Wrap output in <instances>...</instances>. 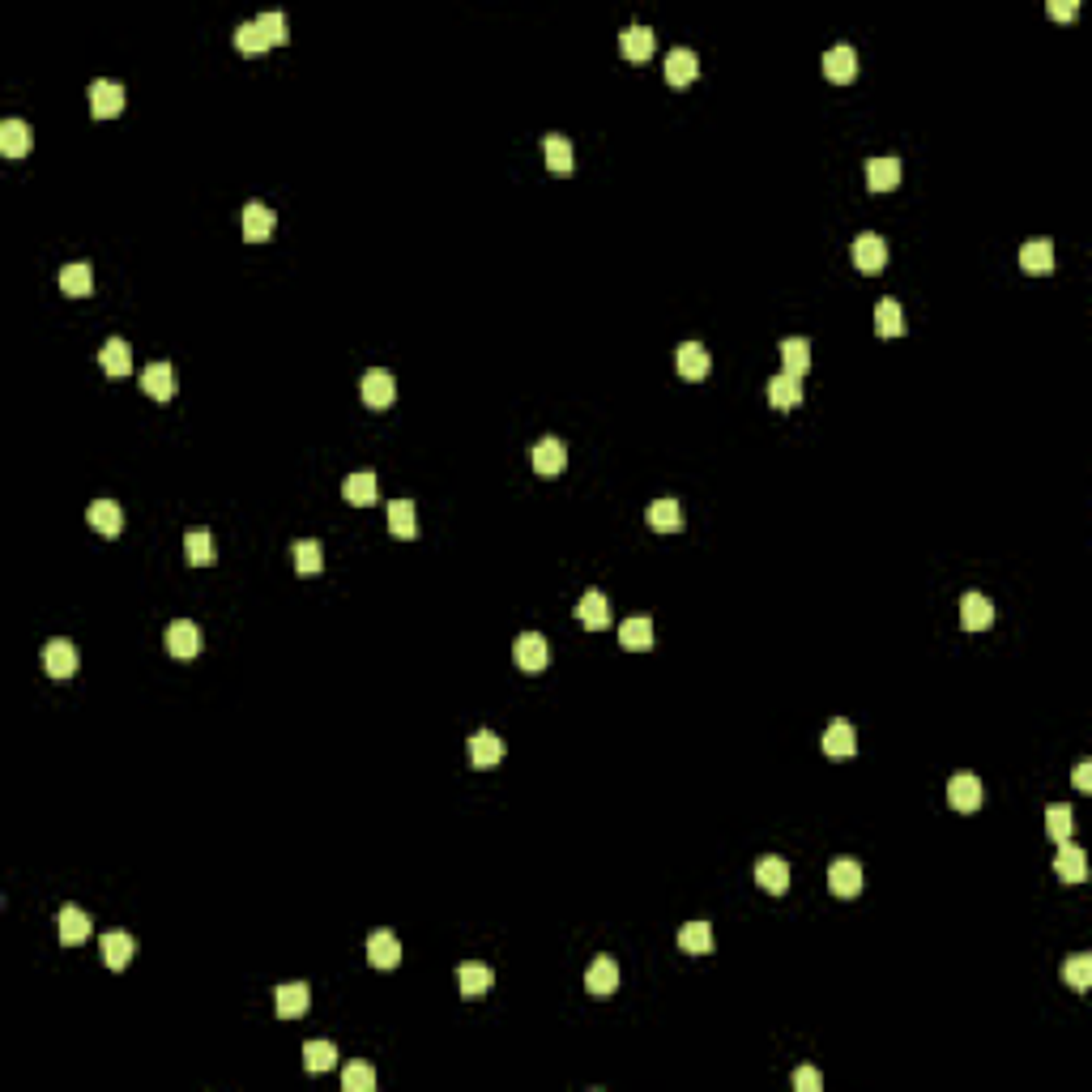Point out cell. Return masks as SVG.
Here are the masks:
<instances>
[{
	"mask_svg": "<svg viewBox=\"0 0 1092 1092\" xmlns=\"http://www.w3.org/2000/svg\"><path fill=\"white\" fill-rule=\"evenodd\" d=\"M303 1067H308L312 1075H325V1071L337 1067V1049H333V1041H308V1046H303Z\"/></svg>",
	"mask_w": 1092,
	"mask_h": 1092,
	"instance_id": "obj_43",
	"label": "cell"
},
{
	"mask_svg": "<svg viewBox=\"0 0 1092 1092\" xmlns=\"http://www.w3.org/2000/svg\"><path fill=\"white\" fill-rule=\"evenodd\" d=\"M619 47H623L628 60H649L653 47H657V34H653L649 26H628V31L619 34Z\"/></svg>",
	"mask_w": 1092,
	"mask_h": 1092,
	"instance_id": "obj_30",
	"label": "cell"
},
{
	"mask_svg": "<svg viewBox=\"0 0 1092 1092\" xmlns=\"http://www.w3.org/2000/svg\"><path fill=\"white\" fill-rule=\"evenodd\" d=\"M755 883H760L768 896H785L790 892V866L781 858H760L755 862Z\"/></svg>",
	"mask_w": 1092,
	"mask_h": 1092,
	"instance_id": "obj_22",
	"label": "cell"
},
{
	"mask_svg": "<svg viewBox=\"0 0 1092 1092\" xmlns=\"http://www.w3.org/2000/svg\"><path fill=\"white\" fill-rule=\"evenodd\" d=\"M274 1007H277V1015L282 1020H295V1015H303L312 1007V990H308V982H287V986H277L274 990Z\"/></svg>",
	"mask_w": 1092,
	"mask_h": 1092,
	"instance_id": "obj_14",
	"label": "cell"
},
{
	"mask_svg": "<svg viewBox=\"0 0 1092 1092\" xmlns=\"http://www.w3.org/2000/svg\"><path fill=\"white\" fill-rule=\"evenodd\" d=\"M828 888H832V896H840V901H853V896L862 892V866L850 858L832 862V871H828Z\"/></svg>",
	"mask_w": 1092,
	"mask_h": 1092,
	"instance_id": "obj_13",
	"label": "cell"
},
{
	"mask_svg": "<svg viewBox=\"0 0 1092 1092\" xmlns=\"http://www.w3.org/2000/svg\"><path fill=\"white\" fill-rule=\"evenodd\" d=\"M781 372H790V375H803L806 367H811V342L806 337H785L781 342Z\"/></svg>",
	"mask_w": 1092,
	"mask_h": 1092,
	"instance_id": "obj_41",
	"label": "cell"
},
{
	"mask_svg": "<svg viewBox=\"0 0 1092 1092\" xmlns=\"http://www.w3.org/2000/svg\"><path fill=\"white\" fill-rule=\"evenodd\" d=\"M576 619L585 623L589 632H602V628H610V607H607V597L597 594H585L581 602H576Z\"/></svg>",
	"mask_w": 1092,
	"mask_h": 1092,
	"instance_id": "obj_32",
	"label": "cell"
},
{
	"mask_svg": "<svg viewBox=\"0 0 1092 1092\" xmlns=\"http://www.w3.org/2000/svg\"><path fill=\"white\" fill-rule=\"evenodd\" d=\"M649 525L662 534H674L683 530V508H679V499H653L649 504Z\"/></svg>",
	"mask_w": 1092,
	"mask_h": 1092,
	"instance_id": "obj_39",
	"label": "cell"
},
{
	"mask_svg": "<svg viewBox=\"0 0 1092 1092\" xmlns=\"http://www.w3.org/2000/svg\"><path fill=\"white\" fill-rule=\"evenodd\" d=\"M137 956V939L133 935H124V930H107L103 935V964L107 969H129V960Z\"/></svg>",
	"mask_w": 1092,
	"mask_h": 1092,
	"instance_id": "obj_16",
	"label": "cell"
},
{
	"mask_svg": "<svg viewBox=\"0 0 1092 1092\" xmlns=\"http://www.w3.org/2000/svg\"><path fill=\"white\" fill-rule=\"evenodd\" d=\"M1075 790H1092V764H1075Z\"/></svg>",
	"mask_w": 1092,
	"mask_h": 1092,
	"instance_id": "obj_53",
	"label": "cell"
},
{
	"mask_svg": "<svg viewBox=\"0 0 1092 1092\" xmlns=\"http://www.w3.org/2000/svg\"><path fill=\"white\" fill-rule=\"evenodd\" d=\"M824 73H828L832 81H853V78H858V52H853L850 43L828 47V55H824Z\"/></svg>",
	"mask_w": 1092,
	"mask_h": 1092,
	"instance_id": "obj_23",
	"label": "cell"
},
{
	"mask_svg": "<svg viewBox=\"0 0 1092 1092\" xmlns=\"http://www.w3.org/2000/svg\"><path fill=\"white\" fill-rule=\"evenodd\" d=\"M78 662H81V657H78V644H73V640H47L43 666H47V674H52V679H60V683H65V679H73V674H78Z\"/></svg>",
	"mask_w": 1092,
	"mask_h": 1092,
	"instance_id": "obj_4",
	"label": "cell"
},
{
	"mask_svg": "<svg viewBox=\"0 0 1092 1092\" xmlns=\"http://www.w3.org/2000/svg\"><path fill=\"white\" fill-rule=\"evenodd\" d=\"M388 530L398 538H419V512H414L410 499H393L388 504Z\"/></svg>",
	"mask_w": 1092,
	"mask_h": 1092,
	"instance_id": "obj_36",
	"label": "cell"
},
{
	"mask_svg": "<svg viewBox=\"0 0 1092 1092\" xmlns=\"http://www.w3.org/2000/svg\"><path fill=\"white\" fill-rule=\"evenodd\" d=\"M1054 871H1059L1062 883H1084V875H1088V858H1084L1080 845L1062 840L1059 853H1054Z\"/></svg>",
	"mask_w": 1092,
	"mask_h": 1092,
	"instance_id": "obj_18",
	"label": "cell"
},
{
	"mask_svg": "<svg viewBox=\"0 0 1092 1092\" xmlns=\"http://www.w3.org/2000/svg\"><path fill=\"white\" fill-rule=\"evenodd\" d=\"M695 73H700V60H695V52H687V47H674V52L666 55V81H670V86H687V81H695Z\"/></svg>",
	"mask_w": 1092,
	"mask_h": 1092,
	"instance_id": "obj_31",
	"label": "cell"
},
{
	"mask_svg": "<svg viewBox=\"0 0 1092 1092\" xmlns=\"http://www.w3.org/2000/svg\"><path fill=\"white\" fill-rule=\"evenodd\" d=\"M517 666L521 670H546L551 666V644H546V636H538V632H525V636L517 640Z\"/></svg>",
	"mask_w": 1092,
	"mask_h": 1092,
	"instance_id": "obj_8",
	"label": "cell"
},
{
	"mask_svg": "<svg viewBox=\"0 0 1092 1092\" xmlns=\"http://www.w3.org/2000/svg\"><path fill=\"white\" fill-rule=\"evenodd\" d=\"M619 644H623V649H632V653L653 649V623H649V615L623 619V623H619Z\"/></svg>",
	"mask_w": 1092,
	"mask_h": 1092,
	"instance_id": "obj_28",
	"label": "cell"
},
{
	"mask_svg": "<svg viewBox=\"0 0 1092 1092\" xmlns=\"http://www.w3.org/2000/svg\"><path fill=\"white\" fill-rule=\"evenodd\" d=\"M960 623L969 632H986L994 623V607L986 594H964V602H960Z\"/></svg>",
	"mask_w": 1092,
	"mask_h": 1092,
	"instance_id": "obj_24",
	"label": "cell"
},
{
	"mask_svg": "<svg viewBox=\"0 0 1092 1092\" xmlns=\"http://www.w3.org/2000/svg\"><path fill=\"white\" fill-rule=\"evenodd\" d=\"M342 1088L346 1092H375V1071L367 1062H350L342 1071Z\"/></svg>",
	"mask_w": 1092,
	"mask_h": 1092,
	"instance_id": "obj_48",
	"label": "cell"
},
{
	"mask_svg": "<svg viewBox=\"0 0 1092 1092\" xmlns=\"http://www.w3.org/2000/svg\"><path fill=\"white\" fill-rule=\"evenodd\" d=\"M798 401H803V375L781 372L768 380V406L773 410H794Z\"/></svg>",
	"mask_w": 1092,
	"mask_h": 1092,
	"instance_id": "obj_19",
	"label": "cell"
},
{
	"mask_svg": "<svg viewBox=\"0 0 1092 1092\" xmlns=\"http://www.w3.org/2000/svg\"><path fill=\"white\" fill-rule=\"evenodd\" d=\"M1062 973H1067L1071 990H1080V994H1084V990L1092 986V956H1088V951H1075V956L1067 960V969H1062Z\"/></svg>",
	"mask_w": 1092,
	"mask_h": 1092,
	"instance_id": "obj_47",
	"label": "cell"
},
{
	"mask_svg": "<svg viewBox=\"0 0 1092 1092\" xmlns=\"http://www.w3.org/2000/svg\"><path fill=\"white\" fill-rule=\"evenodd\" d=\"M359 393H363L367 410H388V406H393V398H398L393 372H385V367H372V372H363V385H359Z\"/></svg>",
	"mask_w": 1092,
	"mask_h": 1092,
	"instance_id": "obj_2",
	"label": "cell"
},
{
	"mask_svg": "<svg viewBox=\"0 0 1092 1092\" xmlns=\"http://www.w3.org/2000/svg\"><path fill=\"white\" fill-rule=\"evenodd\" d=\"M568 465V448H563L555 436H546V440L534 444V470H538L542 478H555Z\"/></svg>",
	"mask_w": 1092,
	"mask_h": 1092,
	"instance_id": "obj_20",
	"label": "cell"
},
{
	"mask_svg": "<svg viewBox=\"0 0 1092 1092\" xmlns=\"http://www.w3.org/2000/svg\"><path fill=\"white\" fill-rule=\"evenodd\" d=\"M55 922H60V943H65V948H78V943L90 939V917L81 914L78 905H65L55 914Z\"/></svg>",
	"mask_w": 1092,
	"mask_h": 1092,
	"instance_id": "obj_25",
	"label": "cell"
},
{
	"mask_svg": "<svg viewBox=\"0 0 1092 1092\" xmlns=\"http://www.w3.org/2000/svg\"><path fill=\"white\" fill-rule=\"evenodd\" d=\"M674 367H679V375H683L687 385H700L708 375V367H713V359H708V350L700 342H683L679 354H674Z\"/></svg>",
	"mask_w": 1092,
	"mask_h": 1092,
	"instance_id": "obj_6",
	"label": "cell"
},
{
	"mask_svg": "<svg viewBox=\"0 0 1092 1092\" xmlns=\"http://www.w3.org/2000/svg\"><path fill=\"white\" fill-rule=\"evenodd\" d=\"M1071 828H1075V819H1071V806L1067 803H1049L1046 806V832L1054 845H1062V840H1071Z\"/></svg>",
	"mask_w": 1092,
	"mask_h": 1092,
	"instance_id": "obj_44",
	"label": "cell"
},
{
	"mask_svg": "<svg viewBox=\"0 0 1092 1092\" xmlns=\"http://www.w3.org/2000/svg\"><path fill=\"white\" fill-rule=\"evenodd\" d=\"M141 385L154 401H171L176 398V388H179V375H176V367L171 363H150L141 372Z\"/></svg>",
	"mask_w": 1092,
	"mask_h": 1092,
	"instance_id": "obj_15",
	"label": "cell"
},
{
	"mask_svg": "<svg viewBox=\"0 0 1092 1092\" xmlns=\"http://www.w3.org/2000/svg\"><path fill=\"white\" fill-rule=\"evenodd\" d=\"M86 517H90V525H94L103 538H116V534L124 530V512H120V504H116V499H94V504L86 508Z\"/></svg>",
	"mask_w": 1092,
	"mask_h": 1092,
	"instance_id": "obj_21",
	"label": "cell"
},
{
	"mask_svg": "<svg viewBox=\"0 0 1092 1092\" xmlns=\"http://www.w3.org/2000/svg\"><path fill=\"white\" fill-rule=\"evenodd\" d=\"M794 1088H798V1092H819V1088H824V1075H819L816 1067H798Z\"/></svg>",
	"mask_w": 1092,
	"mask_h": 1092,
	"instance_id": "obj_51",
	"label": "cell"
},
{
	"mask_svg": "<svg viewBox=\"0 0 1092 1092\" xmlns=\"http://www.w3.org/2000/svg\"><path fill=\"white\" fill-rule=\"evenodd\" d=\"M542 158H546V166H551L555 176H572V141L559 133H546L542 137Z\"/></svg>",
	"mask_w": 1092,
	"mask_h": 1092,
	"instance_id": "obj_26",
	"label": "cell"
},
{
	"mask_svg": "<svg viewBox=\"0 0 1092 1092\" xmlns=\"http://www.w3.org/2000/svg\"><path fill=\"white\" fill-rule=\"evenodd\" d=\"M90 111L99 116V120H111V116H120L124 111V86L120 81H94L90 86Z\"/></svg>",
	"mask_w": 1092,
	"mask_h": 1092,
	"instance_id": "obj_11",
	"label": "cell"
},
{
	"mask_svg": "<svg viewBox=\"0 0 1092 1092\" xmlns=\"http://www.w3.org/2000/svg\"><path fill=\"white\" fill-rule=\"evenodd\" d=\"M465 751H470V764H474V768H496V764L504 760V739L491 734V730H478V734H470Z\"/></svg>",
	"mask_w": 1092,
	"mask_h": 1092,
	"instance_id": "obj_9",
	"label": "cell"
},
{
	"mask_svg": "<svg viewBox=\"0 0 1092 1092\" xmlns=\"http://www.w3.org/2000/svg\"><path fill=\"white\" fill-rule=\"evenodd\" d=\"M875 333H879V337H901V333H905V316H901V303H896V299H879V303H875Z\"/></svg>",
	"mask_w": 1092,
	"mask_h": 1092,
	"instance_id": "obj_38",
	"label": "cell"
},
{
	"mask_svg": "<svg viewBox=\"0 0 1092 1092\" xmlns=\"http://www.w3.org/2000/svg\"><path fill=\"white\" fill-rule=\"evenodd\" d=\"M60 290H65V295H73V299H81V295H90V290H94V274H90L86 261H73V265L60 269Z\"/></svg>",
	"mask_w": 1092,
	"mask_h": 1092,
	"instance_id": "obj_40",
	"label": "cell"
},
{
	"mask_svg": "<svg viewBox=\"0 0 1092 1092\" xmlns=\"http://www.w3.org/2000/svg\"><path fill=\"white\" fill-rule=\"evenodd\" d=\"M184 555H188V563H197V568L214 563V559H218V551H214V534L210 530H188Z\"/></svg>",
	"mask_w": 1092,
	"mask_h": 1092,
	"instance_id": "obj_42",
	"label": "cell"
},
{
	"mask_svg": "<svg viewBox=\"0 0 1092 1092\" xmlns=\"http://www.w3.org/2000/svg\"><path fill=\"white\" fill-rule=\"evenodd\" d=\"M163 644H166V653H171V657H179V662L197 657V653H201V632H197V623H188V619H176V623H166Z\"/></svg>",
	"mask_w": 1092,
	"mask_h": 1092,
	"instance_id": "obj_1",
	"label": "cell"
},
{
	"mask_svg": "<svg viewBox=\"0 0 1092 1092\" xmlns=\"http://www.w3.org/2000/svg\"><path fill=\"white\" fill-rule=\"evenodd\" d=\"M866 184H871V192L896 188L901 184V158H871L866 163Z\"/></svg>",
	"mask_w": 1092,
	"mask_h": 1092,
	"instance_id": "obj_35",
	"label": "cell"
},
{
	"mask_svg": "<svg viewBox=\"0 0 1092 1092\" xmlns=\"http://www.w3.org/2000/svg\"><path fill=\"white\" fill-rule=\"evenodd\" d=\"M99 367H103V375H111V380L133 375V350H129V342H124V337H107L103 350H99Z\"/></svg>",
	"mask_w": 1092,
	"mask_h": 1092,
	"instance_id": "obj_7",
	"label": "cell"
},
{
	"mask_svg": "<svg viewBox=\"0 0 1092 1092\" xmlns=\"http://www.w3.org/2000/svg\"><path fill=\"white\" fill-rule=\"evenodd\" d=\"M853 265H858L862 274H879V269L888 265V239L875 231H862L858 239H853Z\"/></svg>",
	"mask_w": 1092,
	"mask_h": 1092,
	"instance_id": "obj_3",
	"label": "cell"
},
{
	"mask_svg": "<svg viewBox=\"0 0 1092 1092\" xmlns=\"http://www.w3.org/2000/svg\"><path fill=\"white\" fill-rule=\"evenodd\" d=\"M235 47H239L243 55H261L269 47V39L261 34V26H256V22H243L239 31H235Z\"/></svg>",
	"mask_w": 1092,
	"mask_h": 1092,
	"instance_id": "obj_49",
	"label": "cell"
},
{
	"mask_svg": "<svg viewBox=\"0 0 1092 1092\" xmlns=\"http://www.w3.org/2000/svg\"><path fill=\"white\" fill-rule=\"evenodd\" d=\"M256 26H261V34H265V39H269V47H282V43H287V39H290V34H287V18H282V13H277V9L261 13V18H256Z\"/></svg>",
	"mask_w": 1092,
	"mask_h": 1092,
	"instance_id": "obj_50",
	"label": "cell"
},
{
	"mask_svg": "<svg viewBox=\"0 0 1092 1092\" xmlns=\"http://www.w3.org/2000/svg\"><path fill=\"white\" fill-rule=\"evenodd\" d=\"M342 496H346V504H354V508H367V504H375V496H380V483H375V474H367V470H359V474H350V478H346Z\"/></svg>",
	"mask_w": 1092,
	"mask_h": 1092,
	"instance_id": "obj_33",
	"label": "cell"
},
{
	"mask_svg": "<svg viewBox=\"0 0 1092 1092\" xmlns=\"http://www.w3.org/2000/svg\"><path fill=\"white\" fill-rule=\"evenodd\" d=\"M585 990L594 994V999H610V994L619 990V964H615V956H597L594 964H589Z\"/></svg>",
	"mask_w": 1092,
	"mask_h": 1092,
	"instance_id": "obj_10",
	"label": "cell"
},
{
	"mask_svg": "<svg viewBox=\"0 0 1092 1092\" xmlns=\"http://www.w3.org/2000/svg\"><path fill=\"white\" fill-rule=\"evenodd\" d=\"M948 803L956 806V811H977V806H982V781L973 773H956L948 781Z\"/></svg>",
	"mask_w": 1092,
	"mask_h": 1092,
	"instance_id": "obj_17",
	"label": "cell"
},
{
	"mask_svg": "<svg viewBox=\"0 0 1092 1092\" xmlns=\"http://www.w3.org/2000/svg\"><path fill=\"white\" fill-rule=\"evenodd\" d=\"M824 751L832 760H850L853 751H858V734H853L850 721H832V726L824 730Z\"/></svg>",
	"mask_w": 1092,
	"mask_h": 1092,
	"instance_id": "obj_27",
	"label": "cell"
},
{
	"mask_svg": "<svg viewBox=\"0 0 1092 1092\" xmlns=\"http://www.w3.org/2000/svg\"><path fill=\"white\" fill-rule=\"evenodd\" d=\"M679 948L692 951V956H705L708 948H713V926L708 922H687L683 930H679Z\"/></svg>",
	"mask_w": 1092,
	"mask_h": 1092,
	"instance_id": "obj_45",
	"label": "cell"
},
{
	"mask_svg": "<svg viewBox=\"0 0 1092 1092\" xmlns=\"http://www.w3.org/2000/svg\"><path fill=\"white\" fill-rule=\"evenodd\" d=\"M1020 269H1025V274H1049V269H1054V243L1028 239L1025 248H1020Z\"/></svg>",
	"mask_w": 1092,
	"mask_h": 1092,
	"instance_id": "obj_29",
	"label": "cell"
},
{
	"mask_svg": "<svg viewBox=\"0 0 1092 1092\" xmlns=\"http://www.w3.org/2000/svg\"><path fill=\"white\" fill-rule=\"evenodd\" d=\"M0 154H9V158L31 154V129H26V120L0 124Z\"/></svg>",
	"mask_w": 1092,
	"mask_h": 1092,
	"instance_id": "obj_34",
	"label": "cell"
},
{
	"mask_svg": "<svg viewBox=\"0 0 1092 1092\" xmlns=\"http://www.w3.org/2000/svg\"><path fill=\"white\" fill-rule=\"evenodd\" d=\"M239 222H243V239H248V243H265L269 235H274V227H277V214L269 210V205H261V201H248Z\"/></svg>",
	"mask_w": 1092,
	"mask_h": 1092,
	"instance_id": "obj_5",
	"label": "cell"
},
{
	"mask_svg": "<svg viewBox=\"0 0 1092 1092\" xmlns=\"http://www.w3.org/2000/svg\"><path fill=\"white\" fill-rule=\"evenodd\" d=\"M1046 13H1049V18H1054V22H1071V18L1080 13V5H1075V0H1049V5H1046Z\"/></svg>",
	"mask_w": 1092,
	"mask_h": 1092,
	"instance_id": "obj_52",
	"label": "cell"
},
{
	"mask_svg": "<svg viewBox=\"0 0 1092 1092\" xmlns=\"http://www.w3.org/2000/svg\"><path fill=\"white\" fill-rule=\"evenodd\" d=\"M295 568L303 576H316L325 568V555H320V542L316 538H299L295 542Z\"/></svg>",
	"mask_w": 1092,
	"mask_h": 1092,
	"instance_id": "obj_46",
	"label": "cell"
},
{
	"mask_svg": "<svg viewBox=\"0 0 1092 1092\" xmlns=\"http://www.w3.org/2000/svg\"><path fill=\"white\" fill-rule=\"evenodd\" d=\"M367 960H372V969H398L401 960V943L393 930H372L367 935Z\"/></svg>",
	"mask_w": 1092,
	"mask_h": 1092,
	"instance_id": "obj_12",
	"label": "cell"
},
{
	"mask_svg": "<svg viewBox=\"0 0 1092 1092\" xmlns=\"http://www.w3.org/2000/svg\"><path fill=\"white\" fill-rule=\"evenodd\" d=\"M457 982H461L465 999H483V994L491 990V982H496V973L486 969V964H461V969H457Z\"/></svg>",
	"mask_w": 1092,
	"mask_h": 1092,
	"instance_id": "obj_37",
	"label": "cell"
}]
</instances>
